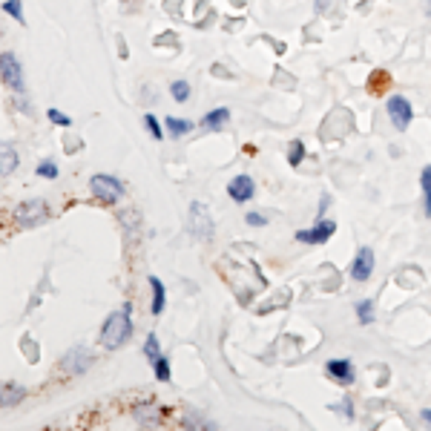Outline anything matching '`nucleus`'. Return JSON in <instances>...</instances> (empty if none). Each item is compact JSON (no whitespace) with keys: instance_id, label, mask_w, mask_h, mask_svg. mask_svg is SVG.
I'll list each match as a JSON object with an SVG mask.
<instances>
[{"instance_id":"1","label":"nucleus","mask_w":431,"mask_h":431,"mask_svg":"<svg viewBox=\"0 0 431 431\" xmlns=\"http://www.w3.org/2000/svg\"><path fill=\"white\" fill-rule=\"evenodd\" d=\"M133 337V319H130V302L109 314L101 325V345L107 351H118L127 340Z\"/></svg>"},{"instance_id":"2","label":"nucleus","mask_w":431,"mask_h":431,"mask_svg":"<svg viewBox=\"0 0 431 431\" xmlns=\"http://www.w3.org/2000/svg\"><path fill=\"white\" fill-rule=\"evenodd\" d=\"M89 190H92V196L95 199H101V202H107V204H112V202H118L124 196V181L121 179H115V176H92L89 179Z\"/></svg>"},{"instance_id":"3","label":"nucleus","mask_w":431,"mask_h":431,"mask_svg":"<svg viewBox=\"0 0 431 431\" xmlns=\"http://www.w3.org/2000/svg\"><path fill=\"white\" fill-rule=\"evenodd\" d=\"M0 81H3V86H9L12 92L27 89V84H23V69H20V63L12 52L0 55Z\"/></svg>"},{"instance_id":"4","label":"nucleus","mask_w":431,"mask_h":431,"mask_svg":"<svg viewBox=\"0 0 431 431\" xmlns=\"http://www.w3.org/2000/svg\"><path fill=\"white\" fill-rule=\"evenodd\" d=\"M386 109H388V118H391L394 130H400V133H402V130H409L411 118H414V109H411L409 98H402V95H391L388 104H386Z\"/></svg>"},{"instance_id":"5","label":"nucleus","mask_w":431,"mask_h":431,"mask_svg":"<svg viewBox=\"0 0 431 431\" xmlns=\"http://www.w3.org/2000/svg\"><path fill=\"white\" fill-rule=\"evenodd\" d=\"M333 233H337V222L319 219L310 230H296V242H302V245H325Z\"/></svg>"},{"instance_id":"6","label":"nucleus","mask_w":431,"mask_h":431,"mask_svg":"<svg viewBox=\"0 0 431 431\" xmlns=\"http://www.w3.org/2000/svg\"><path fill=\"white\" fill-rule=\"evenodd\" d=\"M46 216H50V210H46V202H40V199H29V202L17 204V210H15V222H20V225H43V222H46Z\"/></svg>"},{"instance_id":"7","label":"nucleus","mask_w":431,"mask_h":431,"mask_svg":"<svg viewBox=\"0 0 431 431\" xmlns=\"http://www.w3.org/2000/svg\"><path fill=\"white\" fill-rule=\"evenodd\" d=\"M374 273V250L371 248H359L354 262H351V279L354 282H368Z\"/></svg>"},{"instance_id":"8","label":"nucleus","mask_w":431,"mask_h":431,"mask_svg":"<svg viewBox=\"0 0 431 431\" xmlns=\"http://www.w3.org/2000/svg\"><path fill=\"white\" fill-rule=\"evenodd\" d=\"M253 193H256V184H253V179L250 176H236L230 184H227V196L233 199V202H250L253 199Z\"/></svg>"},{"instance_id":"9","label":"nucleus","mask_w":431,"mask_h":431,"mask_svg":"<svg viewBox=\"0 0 431 431\" xmlns=\"http://www.w3.org/2000/svg\"><path fill=\"white\" fill-rule=\"evenodd\" d=\"M325 371L340 382V386H351L354 382V365H351V359H331V363L325 365Z\"/></svg>"},{"instance_id":"10","label":"nucleus","mask_w":431,"mask_h":431,"mask_svg":"<svg viewBox=\"0 0 431 431\" xmlns=\"http://www.w3.org/2000/svg\"><path fill=\"white\" fill-rule=\"evenodd\" d=\"M227 121H230V109H227V107H219V109L204 112L202 127H204V130H222Z\"/></svg>"},{"instance_id":"11","label":"nucleus","mask_w":431,"mask_h":431,"mask_svg":"<svg viewBox=\"0 0 431 431\" xmlns=\"http://www.w3.org/2000/svg\"><path fill=\"white\" fill-rule=\"evenodd\" d=\"M150 287H153V308H150V314H153V317H161V314H164V305H167L164 285H161L158 276H150Z\"/></svg>"},{"instance_id":"12","label":"nucleus","mask_w":431,"mask_h":431,"mask_svg":"<svg viewBox=\"0 0 431 431\" xmlns=\"http://www.w3.org/2000/svg\"><path fill=\"white\" fill-rule=\"evenodd\" d=\"M23 397H27V388H20L17 382H3V409H12Z\"/></svg>"},{"instance_id":"13","label":"nucleus","mask_w":431,"mask_h":431,"mask_svg":"<svg viewBox=\"0 0 431 431\" xmlns=\"http://www.w3.org/2000/svg\"><path fill=\"white\" fill-rule=\"evenodd\" d=\"M420 187H423V210L425 216H431V164L423 167V173H420Z\"/></svg>"},{"instance_id":"14","label":"nucleus","mask_w":431,"mask_h":431,"mask_svg":"<svg viewBox=\"0 0 431 431\" xmlns=\"http://www.w3.org/2000/svg\"><path fill=\"white\" fill-rule=\"evenodd\" d=\"M15 167H17V153H15L12 144H3V164H0V173H3V176H12Z\"/></svg>"},{"instance_id":"15","label":"nucleus","mask_w":431,"mask_h":431,"mask_svg":"<svg viewBox=\"0 0 431 431\" xmlns=\"http://www.w3.org/2000/svg\"><path fill=\"white\" fill-rule=\"evenodd\" d=\"M167 130H170V135L173 138H181V135H187L190 130H193V124H190V121H184V118H167Z\"/></svg>"},{"instance_id":"16","label":"nucleus","mask_w":431,"mask_h":431,"mask_svg":"<svg viewBox=\"0 0 431 431\" xmlns=\"http://www.w3.org/2000/svg\"><path fill=\"white\" fill-rule=\"evenodd\" d=\"M302 158H305V144H302L299 138H294L291 147H287V164H291V167H299Z\"/></svg>"},{"instance_id":"17","label":"nucleus","mask_w":431,"mask_h":431,"mask_svg":"<svg viewBox=\"0 0 431 431\" xmlns=\"http://www.w3.org/2000/svg\"><path fill=\"white\" fill-rule=\"evenodd\" d=\"M356 319L363 322V325H371V322H374V302H371V299L356 302Z\"/></svg>"},{"instance_id":"18","label":"nucleus","mask_w":431,"mask_h":431,"mask_svg":"<svg viewBox=\"0 0 431 431\" xmlns=\"http://www.w3.org/2000/svg\"><path fill=\"white\" fill-rule=\"evenodd\" d=\"M144 356H147L150 363H156V359L161 356V348H158V337H156V333H150V337L144 340Z\"/></svg>"},{"instance_id":"19","label":"nucleus","mask_w":431,"mask_h":431,"mask_svg":"<svg viewBox=\"0 0 431 431\" xmlns=\"http://www.w3.org/2000/svg\"><path fill=\"white\" fill-rule=\"evenodd\" d=\"M170 95H173L179 104H184V101L190 98V84H187V81H173V84H170Z\"/></svg>"},{"instance_id":"20","label":"nucleus","mask_w":431,"mask_h":431,"mask_svg":"<svg viewBox=\"0 0 431 431\" xmlns=\"http://www.w3.org/2000/svg\"><path fill=\"white\" fill-rule=\"evenodd\" d=\"M144 127H147V130H150V135H153L156 141H161V138H164V130H161V124H158V118H156L153 112H147V115H144Z\"/></svg>"},{"instance_id":"21","label":"nucleus","mask_w":431,"mask_h":431,"mask_svg":"<svg viewBox=\"0 0 431 431\" xmlns=\"http://www.w3.org/2000/svg\"><path fill=\"white\" fill-rule=\"evenodd\" d=\"M156 379H161V382H167V379H170V359H167L164 354L156 359Z\"/></svg>"},{"instance_id":"22","label":"nucleus","mask_w":431,"mask_h":431,"mask_svg":"<svg viewBox=\"0 0 431 431\" xmlns=\"http://www.w3.org/2000/svg\"><path fill=\"white\" fill-rule=\"evenodd\" d=\"M3 12L12 15L17 23H27V20H23V6H20V0H6V3H3Z\"/></svg>"},{"instance_id":"23","label":"nucleus","mask_w":431,"mask_h":431,"mask_svg":"<svg viewBox=\"0 0 431 431\" xmlns=\"http://www.w3.org/2000/svg\"><path fill=\"white\" fill-rule=\"evenodd\" d=\"M340 3H342V0H317V12L325 15V17H331L333 12L340 9Z\"/></svg>"},{"instance_id":"24","label":"nucleus","mask_w":431,"mask_h":431,"mask_svg":"<svg viewBox=\"0 0 431 431\" xmlns=\"http://www.w3.org/2000/svg\"><path fill=\"white\" fill-rule=\"evenodd\" d=\"M386 86H388V75L386 72H374L371 75V92L377 95V92H386Z\"/></svg>"},{"instance_id":"25","label":"nucleus","mask_w":431,"mask_h":431,"mask_svg":"<svg viewBox=\"0 0 431 431\" xmlns=\"http://www.w3.org/2000/svg\"><path fill=\"white\" fill-rule=\"evenodd\" d=\"M38 176L55 179V176H58V164H55V161H40V164H38Z\"/></svg>"},{"instance_id":"26","label":"nucleus","mask_w":431,"mask_h":431,"mask_svg":"<svg viewBox=\"0 0 431 431\" xmlns=\"http://www.w3.org/2000/svg\"><path fill=\"white\" fill-rule=\"evenodd\" d=\"M46 115H50V121H55V124H61V127H72V118H69L66 112H61V109H50Z\"/></svg>"},{"instance_id":"27","label":"nucleus","mask_w":431,"mask_h":431,"mask_svg":"<svg viewBox=\"0 0 431 431\" xmlns=\"http://www.w3.org/2000/svg\"><path fill=\"white\" fill-rule=\"evenodd\" d=\"M245 222H248L250 227H262L268 219H265V216H262V213H248V216H245Z\"/></svg>"},{"instance_id":"28","label":"nucleus","mask_w":431,"mask_h":431,"mask_svg":"<svg viewBox=\"0 0 431 431\" xmlns=\"http://www.w3.org/2000/svg\"><path fill=\"white\" fill-rule=\"evenodd\" d=\"M348 405H351V402H348V400H342V402H340V405H331V409H340V411H342V414H345V417H354V411H351V409H348Z\"/></svg>"},{"instance_id":"29","label":"nucleus","mask_w":431,"mask_h":431,"mask_svg":"<svg viewBox=\"0 0 431 431\" xmlns=\"http://www.w3.org/2000/svg\"><path fill=\"white\" fill-rule=\"evenodd\" d=\"M328 204H331V199H328V196H322V202H319V216L325 213V207H328Z\"/></svg>"},{"instance_id":"30","label":"nucleus","mask_w":431,"mask_h":431,"mask_svg":"<svg viewBox=\"0 0 431 431\" xmlns=\"http://www.w3.org/2000/svg\"><path fill=\"white\" fill-rule=\"evenodd\" d=\"M423 420H425V423L431 425V409H425V411H423Z\"/></svg>"},{"instance_id":"31","label":"nucleus","mask_w":431,"mask_h":431,"mask_svg":"<svg viewBox=\"0 0 431 431\" xmlns=\"http://www.w3.org/2000/svg\"><path fill=\"white\" fill-rule=\"evenodd\" d=\"M425 15L431 17V0H425Z\"/></svg>"}]
</instances>
